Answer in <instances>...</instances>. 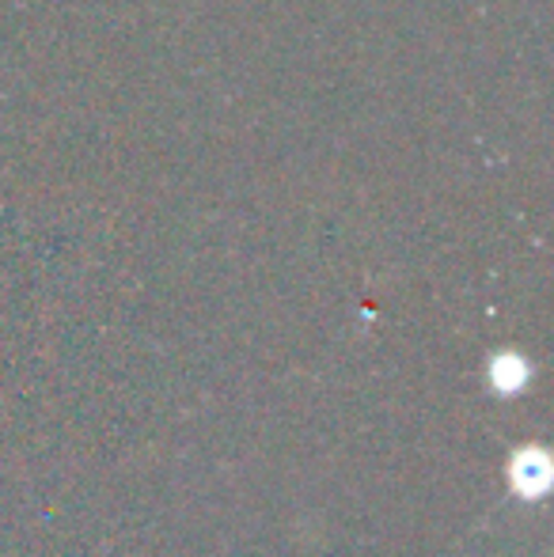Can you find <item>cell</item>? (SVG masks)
Returning a JSON list of instances; mask_svg holds the SVG:
<instances>
[{"label":"cell","instance_id":"6da1fadb","mask_svg":"<svg viewBox=\"0 0 554 557\" xmlns=\"http://www.w3.org/2000/svg\"><path fill=\"white\" fill-rule=\"evenodd\" d=\"M517 482L525 493H540L547 485V462L543 459H520L517 462Z\"/></svg>","mask_w":554,"mask_h":557}]
</instances>
